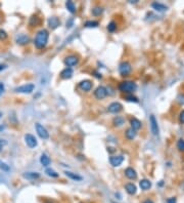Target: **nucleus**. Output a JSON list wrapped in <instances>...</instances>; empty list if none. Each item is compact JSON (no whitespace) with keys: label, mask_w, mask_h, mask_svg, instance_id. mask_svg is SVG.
<instances>
[{"label":"nucleus","mask_w":184,"mask_h":203,"mask_svg":"<svg viewBox=\"0 0 184 203\" xmlns=\"http://www.w3.org/2000/svg\"><path fill=\"white\" fill-rule=\"evenodd\" d=\"M118 88L120 91L125 92V94H132L137 89V84L134 81H130V80H125L119 83Z\"/></svg>","instance_id":"2"},{"label":"nucleus","mask_w":184,"mask_h":203,"mask_svg":"<svg viewBox=\"0 0 184 203\" xmlns=\"http://www.w3.org/2000/svg\"><path fill=\"white\" fill-rule=\"evenodd\" d=\"M132 71V67H131V64L129 62H122L119 66V72L121 74L122 76H128L129 74L131 73Z\"/></svg>","instance_id":"3"},{"label":"nucleus","mask_w":184,"mask_h":203,"mask_svg":"<svg viewBox=\"0 0 184 203\" xmlns=\"http://www.w3.org/2000/svg\"><path fill=\"white\" fill-rule=\"evenodd\" d=\"M34 84L32 83H27V84H24L21 86H18L14 89L15 92H20V94H31L34 90Z\"/></svg>","instance_id":"7"},{"label":"nucleus","mask_w":184,"mask_h":203,"mask_svg":"<svg viewBox=\"0 0 184 203\" xmlns=\"http://www.w3.org/2000/svg\"><path fill=\"white\" fill-rule=\"evenodd\" d=\"M7 38V33L4 30L0 29V40H4Z\"/></svg>","instance_id":"35"},{"label":"nucleus","mask_w":184,"mask_h":203,"mask_svg":"<svg viewBox=\"0 0 184 203\" xmlns=\"http://www.w3.org/2000/svg\"><path fill=\"white\" fill-rule=\"evenodd\" d=\"M15 41H17V44L24 45V44H27V43L30 41V38H29V36H28V35L21 34V35L17 36V38H15Z\"/></svg>","instance_id":"18"},{"label":"nucleus","mask_w":184,"mask_h":203,"mask_svg":"<svg viewBox=\"0 0 184 203\" xmlns=\"http://www.w3.org/2000/svg\"><path fill=\"white\" fill-rule=\"evenodd\" d=\"M107 95V89L104 86H98V87L94 90V97L97 100H103Z\"/></svg>","instance_id":"8"},{"label":"nucleus","mask_w":184,"mask_h":203,"mask_svg":"<svg viewBox=\"0 0 184 203\" xmlns=\"http://www.w3.org/2000/svg\"><path fill=\"white\" fill-rule=\"evenodd\" d=\"M125 135H126V138H127V140H129V141H133L134 138L136 137L137 132H136V130H134V129L132 128V127H130V128H128L127 130H126Z\"/></svg>","instance_id":"22"},{"label":"nucleus","mask_w":184,"mask_h":203,"mask_svg":"<svg viewBox=\"0 0 184 203\" xmlns=\"http://www.w3.org/2000/svg\"><path fill=\"white\" fill-rule=\"evenodd\" d=\"M130 124H131V127L134 129V130H138V129L141 128V126H142V123L139 119L135 118V117H132L130 119Z\"/></svg>","instance_id":"20"},{"label":"nucleus","mask_w":184,"mask_h":203,"mask_svg":"<svg viewBox=\"0 0 184 203\" xmlns=\"http://www.w3.org/2000/svg\"><path fill=\"white\" fill-rule=\"evenodd\" d=\"M167 203H176V198L175 197H170L167 199Z\"/></svg>","instance_id":"37"},{"label":"nucleus","mask_w":184,"mask_h":203,"mask_svg":"<svg viewBox=\"0 0 184 203\" xmlns=\"http://www.w3.org/2000/svg\"><path fill=\"white\" fill-rule=\"evenodd\" d=\"M40 163L46 167V166H48L49 164H50V158H49L46 154H42L41 157H40Z\"/></svg>","instance_id":"26"},{"label":"nucleus","mask_w":184,"mask_h":203,"mask_svg":"<svg viewBox=\"0 0 184 203\" xmlns=\"http://www.w3.org/2000/svg\"><path fill=\"white\" fill-rule=\"evenodd\" d=\"M6 144H7V141H6L5 140H0V150H1L4 146H6Z\"/></svg>","instance_id":"38"},{"label":"nucleus","mask_w":184,"mask_h":203,"mask_svg":"<svg viewBox=\"0 0 184 203\" xmlns=\"http://www.w3.org/2000/svg\"><path fill=\"white\" fill-rule=\"evenodd\" d=\"M79 87L84 91H90L92 89V82L90 80H82L81 82L79 83Z\"/></svg>","instance_id":"14"},{"label":"nucleus","mask_w":184,"mask_h":203,"mask_svg":"<svg viewBox=\"0 0 184 203\" xmlns=\"http://www.w3.org/2000/svg\"><path fill=\"white\" fill-rule=\"evenodd\" d=\"M137 1H138V0H134V3H136ZM130 2H131V3H133V1H132V0H130Z\"/></svg>","instance_id":"42"},{"label":"nucleus","mask_w":184,"mask_h":203,"mask_svg":"<svg viewBox=\"0 0 184 203\" xmlns=\"http://www.w3.org/2000/svg\"><path fill=\"white\" fill-rule=\"evenodd\" d=\"M74 71L72 68H66L60 72V78L61 79H70L73 77Z\"/></svg>","instance_id":"16"},{"label":"nucleus","mask_w":184,"mask_h":203,"mask_svg":"<svg viewBox=\"0 0 184 203\" xmlns=\"http://www.w3.org/2000/svg\"><path fill=\"white\" fill-rule=\"evenodd\" d=\"M124 173L126 175V177L129 178V180H136V177H137L136 171H135V169L132 168V167H127V168H126L125 171H124Z\"/></svg>","instance_id":"15"},{"label":"nucleus","mask_w":184,"mask_h":203,"mask_svg":"<svg viewBox=\"0 0 184 203\" xmlns=\"http://www.w3.org/2000/svg\"><path fill=\"white\" fill-rule=\"evenodd\" d=\"M143 203H153V201L152 200H150V199H146L145 201H143Z\"/></svg>","instance_id":"40"},{"label":"nucleus","mask_w":184,"mask_h":203,"mask_svg":"<svg viewBox=\"0 0 184 203\" xmlns=\"http://www.w3.org/2000/svg\"><path fill=\"white\" fill-rule=\"evenodd\" d=\"M35 127H36L37 133H38V135L41 138H43V140H47V138L49 137V132L47 131V129H46L42 124H40V123H36Z\"/></svg>","instance_id":"6"},{"label":"nucleus","mask_w":184,"mask_h":203,"mask_svg":"<svg viewBox=\"0 0 184 203\" xmlns=\"http://www.w3.org/2000/svg\"><path fill=\"white\" fill-rule=\"evenodd\" d=\"M5 68H6V66H5V65H0V71L4 70Z\"/></svg>","instance_id":"41"},{"label":"nucleus","mask_w":184,"mask_h":203,"mask_svg":"<svg viewBox=\"0 0 184 203\" xmlns=\"http://www.w3.org/2000/svg\"><path fill=\"white\" fill-rule=\"evenodd\" d=\"M23 177L27 180H31V181H34V180H37V178L40 177V173L38 172H35V171H28V172H25L23 173Z\"/></svg>","instance_id":"19"},{"label":"nucleus","mask_w":184,"mask_h":203,"mask_svg":"<svg viewBox=\"0 0 184 203\" xmlns=\"http://www.w3.org/2000/svg\"><path fill=\"white\" fill-rule=\"evenodd\" d=\"M177 102L179 103L180 105H182V106H184V94H179L177 95Z\"/></svg>","instance_id":"34"},{"label":"nucleus","mask_w":184,"mask_h":203,"mask_svg":"<svg viewBox=\"0 0 184 203\" xmlns=\"http://www.w3.org/2000/svg\"><path fill=\"white\" fill-rule=\"evenodd\" d=\"M48 26L49 28H51V30H55L57 27H59L60 25V21L57 17H51L48 18Z\"/></svg>","instance_id":"12"},{"label":"nucleus","mask_w":184,"mask_h":203,"mask_svg":"<svg viewBox=\"0 0 184 203\" xmlns=\"http://www.w3.org/2000/svg\"><path fill=\"white\" fill-rule=\"evenodd\" d=\"M122 110H123V106L121 103H119V102H113V103L109 105V107H107V111H109V113H113V114L120 113Z\"/></svg>","instance_id":"10"},{"label":"nucleus","mask_w":184,"mask_h":203,"mask_svg":"<svg viewBox=\"0 0 184 203\" xmlns=\"http://www.w3.org/2000/svg\"><path fill=\"white\" fill-rule=\"evenodd\" d=\"M149 124H150V130H151L153 135H159V128L158 124V120L155 117V115L149 116Z\"/></svg>","instance_id":"5"},{"label":"nucleus","mask_w":184,"mask_h":203,"mask_svg":"<svg viewBox=\"0 0 184 203\" xmlns=\"http://www.w3.org/2000/svg\"><path fill=\"white\" fill-rule=\"evenodd\" d=\"M179 121L181 124H184V110H182L179 113Z\"/></svg>","instance_id":"36"},{"label":"nucleus","mask_w":184,"mask_h":203,"mask_svg":"<svg viewBox=\"0 0 184 203\" xmlns=\"http://www.w3.org/2000/svg\"><path fill=\"white\" fill-rule=\"evenodd\" d=\"M139 187L141 188V190L147 191L151 188V181L149 180H147V178H143V180H141L139 181Z\"/></svg>","instance_id":"21"},{"label":"nucleus","mask_w":184,"mask_h":203,"mask_svg":"<svg viewBox=\"0 0 184 203\" xmlns=\"http://www.w3.org/2000/svg\"><path fill=\"white\" fill-rule=\"evenodd\" d=\"M3 91H4V84L2 82H0V95L3 94Z\"/></svg>","instance_id":"39"},{"label":"nucleus","mask_w":184,"mask_h":203,"mask_svg":"<svg viewBox=\"0 0 184 203\" xmlns=\"http://www.w3.org/2000/svg\"><path fill=\"white\" fill-rule=\"evenodd\" d=\"M107 30L109 31V32H115V31L117 30V24L116 22L112 21L110 23L107 25Z\"/></svg>","instance_id":"32"},{"label":"nucleus","mask_w":184,"mask_h":203,"mask_svg":"<svg viewBox=\"0 0 184 203\" xmlns=\"http://www.w3.org/2000/svg\"><path fill=\"white\" fill-rule=\"evenodd\" d=\"M125 190L129 195H135L137 192V188L133 183H128L125 185Z\"/></svg>","instance_id":"17"},{"label":"nucleus","mask_w":184,"mask_h":203,"mask_svg":"<svg viewBox=\"0 0 184 203\" xmlns=\"http://www.w3.org/2000/svg\"><path fill=\"white\" fill-rule=\"evenodd\" d=\"M0 169H1L2 171H5V172H8L10 170V168H9V166L6 164V163L0 161Z\"/></svg>","instance_id":"33"},{"label":"nucleus","mask_w":184,"mask_h":203,"mask_svg":"<svg viewBox=\"0 0 184 203\" xmlns=\"http://www.w3.org/2000/svg\"><path fill=\"white\" fill-rule=\"evenodd\" d=\"M64 173H66V175L67 177H70L71 180L73 181H80L83 180V177H81V175L77 174V173H74V172H71V171H64Z\"/></svg>","instance_id":"24"},{"label":"nucleus","mask_w":184,"mask_h":203,"mask_svg":"<svg viewBox=\"0 0 184 203\" xmlns=\"http://www.w3.org/2000/svg\"><path fill=\"white\" fill-rule=\"evenodd\" d=\"M124 98L126 101H128V102H132V103H138L139 102V100L135 97V95H133L132 94H126L125 97H124Z\"/></svg>","instance_id":"29"},{"label":"nucleus","mask_w":184,"mask_h":203,"mask_svg":"<svg viewBox=\"0 0 184 203\" xmlns=\"http://www.w3.org/2000/svg\"><path fill=\"white\" fill-rule=\"evenodd\" d=\"M151 7L155 9V10L159 11V12H164V11H167V10H168V6H167V5L163 4V3L158 2V1L152 2V3H151Z\"/></svg>","instance_id":"13"},{"label":"nucleus","mask_w":184,"mask_h":203,"mask_svg":"<svg viewBox=\"0 0 184 203\" xmlns=\"http://www.w3.org/2000/svg\"><path fill=\"white\" fill-rule=\"evenodd\" d=\"M113 124L116 127H120L123 124H125V119L123 118L122 116H116L115 118L113 119Z\"/></svg>","instance_id":"23"},{"label":"nucleus","mask_w":184,"mask_h":203,"mask_svg":"<svg viewBox=\"0 0 184 203\" xmlns=\"http://www.w3.org/2000/svg\"><path fill=\"white\" fill-rule=\"evenodd\" d=\"M177 149L180 152H184V138H180L177 141Z\"/></svg>","instance_id":"31"},{"label":"nucleus","mask_w":184,"mask_h":203,"mask_svg":"<svg viewBox=\"0 0 184 203\" xmlns=\"http://www.w3.org/2000/svg\"><path fill=\"white\" fill-rule=\"evenodd\" d=\"M66 7H67V10L71 12V14H76V11H77L76 5L73 1H71V0H67V1H66Z\"/></svg>","instance_id":"25"},{"label":"nucleus","mask_w":184,"mask_h":203,"mask_svg":"<svg viewBox=\"0 0 184 203\" xmlns=\"http://www.w3.org/2000/svg\"><path fill=\"white\" fill-rule=\"evenodd\" d=\"M99 26V23L97 21H86L84 23V27L86 28H97Z\"/></svg>","instance_id":"27"},{"label":"nucleus","mask_w":184,"mask_h":203,"mask_svg":"<svg viewBox=\"0 0 184 203\" xmlns=\"http://www.w3.org/2000/svg\"><path fill=\"white\" fill-rule=\"evenodd\" d=\"M91 12H92V14H93L94 17H98V15H100L103 12V8L100 7V6H95V7L92 8Z\"/></svg>","instance_id":"28"},{"label":"nucleus","mask_w":184,"mask_h":203,"mask_svg":"<svg viewBox=\"0 0 184 203\" xmlns=\"http://www.w3.org/2000/svg\"><path fill=\"white\" fill-rule=\"evenodd\" d=\"M124 161V157L121 155H117V156H110L109 157V163L112 164L113 167H117V166H120Z\"/></svg>","instance_id":"11"},{"label":"nucleus","mask_w":184,"mask_h":203,"mask_svg":"<svg viewBox=\"0 0 184 203\" xmlns=\"http://www.w3.org/2000/svg\"><path fill=\"white\" fill-rule=\"evenodd\" d=\"M45 173L48 175V177H58V173L55 170H53L52 168H47L45 170Z\"/></svg>","instance_id":"30"},{"label":"nucleus","mask_w":184,"mask_h":203,"mask_svg":"<svg viewBox=\"0 0 184 203\" xmlns=\"http://www.w3.org/2000/svg\"><path fill=\"white\" fill-rule=\"evenodd\" d=\"M48 39H49V32L46 29H41L36 34L35 39H34V44H35V46L38 49H42L47 44Z\"/></svg>","instance_id":"1"},{"label":"nucleus","mask_w":184,"mask_h":203,"mask_svg":"<svg viewBox=\"0 0 184 203\" xmlns=\"http://www.w3.org/2000/svg\"><path fill=\"white\" fill-rule=\"evenodd\" d=\"M63 63L67 66V68L74 67L79 63V57L78 55H75V54H70V55H67V57H66Z\"/></svg>","instance_id":"4"},{"label":"nucleus","mask_w":184,"mask_h":203,"mask_svg":"<svg viewBox=\"0 0 184 203\" xmlns=\"http://www.w3.org/2000/svg\"><path fill=\"white\" fill-rule=\"evenodd\" d=\"M0 117H1V113H0Z\"/></svg>","instance_id":"43"},{"label":"nucleus","mask_w":184,"mask_h":203,"mask_svg":"<svg viewBox=\"0 0 184 203\" xmlns=\"http://www.w3.org/2000/svg\"><path fill=\"white\" fill-rule=\"evenodd\" d=\"M25 141H26L27 146L29 148H32V149L33 148L37 147V145H38V141H37L36 137L31 133L25 134Z\"/></svg>","instance_id":"9"}]
</instances>
